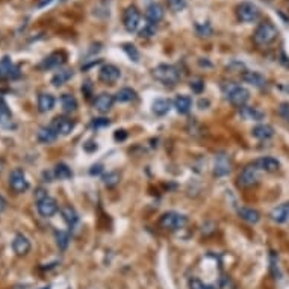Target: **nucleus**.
Segmentation results:
<instances>
[{"mask_svg":"<svg viewBox=\"0 0 289 289\" xmlns=\"http://www.w3.org/2000/svg\"><path fill=\"white\" fill-rule=\"evenodd\" d=\"M232 171V161H230L227 153H218L215 158V165H214V174L217 177H224Z\"/></svg>","mask_w":289,"mask_h":289,"instance_id":"nucleus-10","label":"nucleus"},{"mask_svg":"<svg viewBox=\"0 0 289 289\" xmlns=\"http://www.w3.org/2000/svg\"><path fill=\"white\" fill-rule=\"evenodd\" d=\"M253 136L257 138V139H270L274 136V127L270 126V124H257L256 127H253L251 130Z\"/></svg>","mask_w":289,"mask_h":289,"instance_id":"nucleus-22","label":"nucleus"},{"mask_svg":"<svg viewBox=\"0 0 289 289\" xmlns=\"http://www.w3.org/2000/svg\"><path fill=\"white\" fill-rule=\"evenodd\" d=\"M53 177L55 179H59V180H68V179L73 177V171H71V168L67 164L61 162V164H58L55 167V170H53Z\"/></svg>","mask_w":289,"mask_h":289,"instance_id":"nucleus-26","label":"nucleus"},{"mask_svg":"<svg viewBox=\"0 0 289 289\" xmlns=\"http://www.w3.org/2000/svg\"><path fill=\"white\" fill-rule=\"evenodd\" d=\"M0 77H8V79L20 77V68L11 61L9 56H3V59L0 61Z\"/></svg>","mask_w":289,"mask_h":289,"instance_id":"nucleus-13","label":"nucleus"},{"mask_svg":"<svg viewBox=\"0 0 289 289\" xmlns=\"http://www.w3.org/2000/svg\"><path fill=\"white\" fill-rule=\"evenodd\" d=\"M126 132L124 130H117V132H115V135H114V138L115 139H117V141H123V139H126Z\"/></svg>","mask_w":289,"mask_h":289,"instance_id":"nucleus-44","label":"nucleus"},{"mask_svg":"<svg viewBox=\"0 0 289 289\" xmlns=\"http://www.w3.org/2000/svg\"><path fill=\"white\" fill-rule=\"evenodd\" d=\"M279 112H280V115H282V117L289 123V103H282L280 105V108H279Z\"/></svg>","mask_w":289,"mask_h":289,"instance_id":"nucleus-42","label":"nucleus"},{"mask_svg":"<svg viewBox=\"0 0 289 289\" xmlns=\"http://www.w3.org/2000/svg\"><path fill=\"white\" fill-rule=\"evenodd\" d=\"M241 79L245 83H250V85L256 86V88H264V86L267 85L265 76H262L261 73H257V71H244L241 74Z\"/></svg>","mask_w":289,"mask_h":289,"instance_id":"nucleus-20","label":"nucleus"},{"mask_svg":"<svg viewBox=\"0 0 289 289\" xmlns=\"http://www.w3.org/2000/svg\"><path fill=\"white\" fill-rule=\"evenodd\" d=\"M121 77V71L118 67H115L114 64H105L100 71H99V79L103 82V83H115L118 79Z\"/></svg>","mask_w":289,"mask_h":289,"instance_id":"nucleus-12","label":"nucleus"},{"mask_svg":"<svg viewBox=\"0 0 289 289\" xmlns=\"http://www.w3.org/2000/svg\"><path fill=\"white\" fill-rule=\"evenodd\" d=\"M141 21V12L135 5H129L123 12V26L127 32H136Z\"/></svg>","mask_w":289,"mask_h":289,"instance_id":"nucleus-7","label":"nucleus"},{"mask_svg":"<svg viewBox=\"0 0 289 289\" xmlns=\"http://www.w3.org/2000/svg\"><path fill=\"white\" fill-rule=\"evenodd\" d=\"M188 224V217L174 211L165 212L161 220H159V226L165 230H170V232H176V230L183 229Z\"/></svg>","mask_w":289,"mask_h":289,"instance_id":"nucleus-4","label":"nucleus"},{"mask_svg":"<svg viewBox=\"0 0 289 289\" xmlns=\"http://www.w3.org/2000/svg\"><path fill=\"white\" fill-rule=\"evenodd\" d=\"M189 288H191V289H217V288L212 286V285H205L203 282H200L198 279H191Z\"/></svg>","mask_w":289,"mask_h":289,"instance_id":"nucleus-40","label":"nucleus"},{"mask_svg":"<svg viewBox=\"0 0 289 289\" xmlns=\"http://www.w3.org/2000/svg\"><path fill=\"white\" fill-rule=\"evenodd\" d=\"M270 218L274 223L283 224L289 221V201H285V203L276 206L271 212H270Z\"/></svg>","mask_w":289,"mask_h":289,"instance_id":"nucleus-16","label":"nucleus"},{"mask_svg":"<svg viewBox=\"0 0 289 289\" xmlns=\"http://www.w3.org/2000/svg\"><path fill=\"white\" fill-rule=\"evenodd\" d=\"M280 62H283L285 67H289V58H286V56L282 53V59H280Z\"/></svg>","mask_w":289,"mask_h":289,"instance_id":"nucleus-46","label":"nucleus"},{"mask_svg":"<svg viewBox=\"0 0 289 289\" xmlns=\"http://www.w3.org/2000/svg\"><path fill=\"white\" fill-rule=\"evenodd\" d=\"M203 88H205L203 80L195 79V80H192V82H191V90H192L194 93H201V91H203Z\"/></svg>","mask_w":289,"mask_h":289,"instance_id":"nucleus-41","label":"nucleus"},{"mask_svg":"<svg viewBox=\"0 0 289 289\" xmlns=\"http://www.w3.org/2000/svg\"><path fill=\"white\" fill-rule=\"evenodd\" d=\"M155 32H156V26H155V24L147 23V24H146V27H144L142 31L139 32V37H141V38H150V37H153V35H155Z\"/></svg>","mask_w":289,"mask_h":289,"instance_id":"nucleus-39","label":"nucleus"},{"mask_svg":"<svg viewBox=\"0 0 289 289\" xmlns=\"http://www.w3.org/2000/svg\"><path fill=\"white\" fill-rule=\"evenodd\" d=\"M55 236H56V245H58V248H59L61 251L67 250V247L70 244V235L67 232H64V230H56Z\"/></svg>","mask_w":289,"mask_h":289,"instance_id":"nucleus-33","label":"nucleus"},{"mask_svg":"<svg viewBox=\"0 0 289 289\" xmlns=\"http://www.w3.org/2000/svg\"><path fill=\"white\" fill-rule=\"evenodd\" d=\"M114 102H115V97H114V96H111V94H108V93H102V94H99V96L96 97V100H94V108H96L99 112L105 114V112H108V111L112 108Z\"/></svg>","mask_w":289,"mask_h":289,"instance_id":"nucleus-21","label":"nucleus"},{"mask_svg":"<svg viewBox=\"0 0 289 289\" xmlns=\"http://www.w3.org/2000/svg\"><path fill=\"white\" fill-rule=\"evenodd\" d=\"M167 2H168V6L174 12L183 11L188 5V0H167Z\"/></svg>","mask_w":289,"mask_h":289,"instance_id":"nucleus-37","label":"nucleus"},{"mask_svg":"<svg viewBox=\"0 0 289 289\" xmlns=\"http://www.w3.org/2000/svg\"><path fill=\"white\" fill-rule=\"evenodd\" d=\"M9 186L12 188V191L15 192H24L29 189V182L26 179V174L21 168H14L9 174Z\"/></svg>","mask_w":289,"mask_h":289,"instance_id":"nucleus-8","label":"nucleus"},{"mask_svg":"<svg viewBox=\"0 0 289 289\" xmlns=\"http://www.w3.org/2000/svg\"><path fill=\"white\" fill-rule=\"evenodd\" d=\"M152 74L162 85L173 86V85L179 83V80H180V71L174 65H171V64H161V65L155 67Z\"/></svg>","mask_w":289,"mask_h":289,"instance_id":"nucleus-2","label":"nucleus"},{"mask_svg":"<svg viewBox=\"0 0 289 289\" xmlns=\"http://www.w3.org/2000/svg\"><path fill=\"white\" fill-rule=\"evenodd\" d=\"M37 211L41 217L44 218H50L53 217L58 211H59V206H58V201L53 197H44L41 200L37 201Z\"/></svg>","mask_w":289,"mask_h":289,"instance_id":"nucleus-9","label":"nucleus"},{"mask_svg":"<svg viewBox=\"0 0 289 289\" xmlns=\"http://www.w3.org/2000/svg\"><path fill=\"white\" fill-rule=\"evenodd\" d=\"M71 77H73V70H59V71H56L55 76L52 77V83L55 86H61L65 82H68Z\"/></svg>","mask_w":289,"mask_h":289,"instance_id":"nucleus-29","label":"nucleus"},{"mask_svg":"<svg viewBox=\"0 0 289 289\" xmlns=\"http://www.w3.org/2000/svg\"><path fill=\"white\" fill-rule=\"evenodd\" d=\"M236 15L242 23H254L261 17V9L251 2H241L236 6Z\"/></svg>","mask_w":289,"mask_h":289,"instance_id":"nucleus-5","label":"nucleus"},{"mask_svg":"<svg viewBox=\"0 0 289 289\" xmlns=\"http://www.w3.org/2000/svg\"><path fill=\"white\" fill-rule=\"evenodd\" d=\"M111 124V121L108 120V118H96L94 121H93V127H96V129H99V127H106V126H109Z\"/></svg>","mask_w":289,"mask_h":289,"instance_id":"nucleus-43","label":"nucleus"},{"mask_svg":"<svg viewBox=\"0 0 289 289\" xmlns=\"http://www.w3.org/2000/svg\"><path fill=\"white\" fill-rule=\"evenodd\" d=\"M120 179H121V176H120L118 171H111V173H108V174H105L103 183L108 188H114V186H117L120 183Z\"/></svg>","mask_w":289,"mask_h":289,"instance_id":"nucleus-35","label":"nucleus"},{"mask_svg":"<svg viewBox=\"0 0 289 289\" xmlns=\"http://www.w3.org/2000/svg\"><path fill=\"white\" fill-rule=\"evenodd\" d=\"M239 115L244 120H248V121H261L265 118V112L259 108H253V106L239 108Z\"/></svg>","mask_w":289,"mask_h":289,"instance_id":"nucleus-18","label":"nucleus"},{"mask_svg":"<svg viewBox=\"0 0 289 289\" xmlns=\"http://www.w3.org/2000/svg\"><path fill=\"white\" fill-rule=\"evenodd\" d=\"M61 215H62L64 221H65L70 227H74L76 223H77V220H79L77 212H76L71 206H64V208H61Z\"/></svg>","mask_w":289,"mask_h":289,"instance_id":"nucleus-30","label":"nucleus"},{"mask_svg":"<svg viewBox=\"0 0 289 289\" xmlns=\"http://www.w3.org/2000/svg\"><path fill=\"white\" fill-rule=\"evenodd\" d=\"M174 108L179 114H188L192 108V100L188 96H177L174 99Z\"/></svg>","mask_w":289,"mask_h":289,"instance_id":"nucleus-28","label":"nucleus"},{"mask_svg":"<svg viewBox=\"0 0 289 289\" xmlns=\"http://www.w3.org/2000/svg\"><path fill=\"white\" fill-rule=\"evenodd\" d=\"M5 208H6V200L2 195H0V214L5 211Z\"/></svg>","mask_w":289,"mask_h":289,"instance_id":"nucleus-45","label":"nucleus"},{"mask_svg":"<svg viewBox=\"0 0 289 289\" xmlns=\"http://www.w3.org/2000/svg\"><path fill=\"white\" fill-rule=\"evenodd\" d=\"M282 90H283L285 93H288V94H289V83H285V85H282Z\"/></svg>","mask_w":289,"mask_h":289,"instance_id":"nucleus-47","label":"nucleus"},{"mask_svg":"<svg viewBox=\"0 0 289 289\" xmlns=\"http://www.w3.org/2000/svg\"><path fill=\"white\" fill-rule=\"evenodd\" d=\"M164 15H165L164 6H162L161 3H158V2L150 3V5L147 6V9H146V18H147V21H149L150 24H155V26H156V24L164 18Z\"/></svg>","mask_w":289,"mask_h":289,"instance_id":"nucleus-15","label":"nucleus"},{"mask_svg":"<svg viewBox=\"0 0 289 289\" xmlns=\"http://www.w3.org/2000/svg\"><path fill=\"white\" fill-rule=\"evenodd\" d=\"M31 241H29L24 235L18 233L15 235L14 241H12V250L17 256H26L29 251H31Z\"/></svg>","mask_w":289,"mask_h":289,"instance_id":"nucleus-17","label":"nucleus"},{"mask_svg":"<svg viewBox=\"0 0 289 289\" xmlns=\"http://www.w3.org/2000/svg\"><path fill=\"white\" fill-rule=\"evenodd\" d=\"M55 106V97L49 93H43L38 96V109L40 112H49Z\"/></svg>","mask_w":289,"mask_h":289,"instance_id":"nucleus-27","label":"nucleus"},{"mask_svg":"<svg viewBox=\"0 0 289 289\" xmlns=\"http://www.w3.org/2000/svg\"><path fill=\"white\" fill-rule=\"evenodd\" d=\"M279 37V29L271 23V21H264L261 23L253 34V43L257 47H267L273 44Z\"/></svg>","mask_w":289,"mask_h":289,"instance_id":"nucleus-1","label":"nucleus"},{"mask_svg":"<svg viewBox=\"0 0 289 289\" xmlns=\"http://www.w3.org/2000/svg\"><path fill=\"white\" fill-rule=\"evenodd\" d=\"M259 180H261V170H259L254 164L253 165H248L245 167L241 174L238 177V182L241 186L244 188H250V186H254L259 183Z\"/></svg>","mask_w":289,"mask_h":289,"instance_id":"nucleus-6","label":"nucleus"},{"mask_svg":"<svg viewBox=\"0 0 289 289\" xmlns=\"http://www.w3.org/2000/svg\"><path fill=\"white\" fill-rule=\"evenodd\" d=\"M135 99H136V93L132 88H121L117 93V96H115V100L120 102V103H127V102H132Z\"/></svg>","mask_w":289,"mask_h":289,"instance_id":"nucleus-32","label":"nucleus"},{"mask_svg":"<svg viewBox=\"0 0 289 289\" xmlns=\"http://www.w3.org/2000/svg\"><path fill=\"white\" fill-rule=\"evenodd\" d=\"M224 93H226L227 100L236 108L245 106V103L250 100V91L236 83H227L224 86Z\"/></svg>","mask_w":289,"mask_h":289,"instance_id":"nucleus-3","label":"nucleus"},{"mask_svg":"<svg viewBox=\"0 0 289 289\" xmlns=\"http://www.w3.org/2000/svg\"><path fill=\"white\" fill-rule=\"evenodd\" d=\"M254 165L261 171H265V173H276L280 168V162L276 158H271V156H265V158L257 159L254 162Z\"/></svg>","mask_w":289,"mask_h":289,"instance_id":"nucleus-19","label":"nucleus"},{"mask_svg":"<svg viewBox=\"0 0 289 289\" xmlns=\"http://www.w3.org/2000/svg\"><path fill=\"white\" fill-rule=\"evenodd\" d=\"M61 105H62V109L65 112H74L77 109V100L71 94H64L61 97Z\"/></svg>","mask_w":289,"mask_h":289,"instance_id":"nucleus-34","label":"nucleus"},{"mask_svg":"<svg viewBox=\"0 0 289 289\" xmlns=\"http://www.w3.org/2000/svg\"><path fill=\"white\" fill-rule=\"evenodd\" d=\"M218 289H236V283L232 277L229 276H223L220 279V283H218Z\"/></svg>","mask_w":289,"mask_h":289,"instance_id":"nucleus-36","label":"nucleus"},{"mask_svg":"<svg viewBox=\"0 0 289 289\" xmlns=\"http://www.w3.org/2000/svg\"><path fill=\"white\" fill-rule=\"evenodd\" d=\"M123 50L127 53V56L133 62H138L139 61V52L136 50V47L133 44H123Z\"/></svg>","mask_w":289,"mask_h":289,"instance_id":"nucleus-38","label":"nucleus"},{"mask_svg":"<svg viewBox=\"0 0 289 289\" xmlns=\"http://www.w3.org/2000/svg\"><path fill=\"white\" fill-rule=\"evenodd\" d=\"M11 123H12V114H11L6 102L0 97V126L11 127Z\"/></svg>","mask_w":289,"mask_h":289,"instance_id":"nucleus-25","label":"nucleus"},{"mask_svg":"<svg viewBox=\"0 0 289 289\" xmlns=\"http://www.w3.org/2000/svg\"><path fill=\"white\" fill-rule=\"evenodd\" d=\"M41 289H50V286H44V288H41Z\"/></svg>","mask_w":289,"mask_h":289,"instance_id":"nucleus-48","label":"nucleus"},{"mask_svg":"<svg viewBox=\"0 0 289 289\" xmlns=\"http://www.w3.org/2000/svg\"><path fill=\"white\" fill-rule=\"evenodd\" d=\"M170 109H171V102L167 99H158L153 103V114H156L158 117H162Z\"/></svg>","mask_w":289,"mask_h":289,"instance_id":"nucleus-31","label":"nucleus"},{"mask_svg":"<svg viewBox=\"0 0 289 289\" xmlns=\"http://www.w3.org/2000/svg\"><path fill=\"white\" fill-rule=\"evenodd\" d=\"M37 138H38V141L43 142V144H52L53 141H56L58 133L55 132V129H53L52 126H44V127H41V129L38 130Z\"/></svg>","mask_w":289,"mask_h":289,"instance_id":"nucleus-23","label":"nucleus"},{"mask_svg":"<svg viewBox=\"0 0 289 289\" xmlns=\"http://www.w3.org/2000/svg\"><path fill=\"white\" fill-rule=\"evenodd\" d=\"M50 126L55 129V132H56L58 135L67 136V135H70V133L73 132V129H74L76 123H74L71 118H68V117H64V115H59V117H56V118L52 121V124H50Z\"/></svg>","mask_w":289,"mask_h":289,"instance_id":"nucleus-11","label":"nucleus"},{"mask_svg":"<svg viewBox=\"0 0 289 289\" xmlns=\"http://www.w3.org/2000/svg\"><path fill=\"white\" fill-rule=\"evenodd\" d=\"M65 64V55L64 52H53L49 55L46 59L40 64V68L43 70H52V68H59Z\"/></svg>","mask_w":289,"mask_h":289,"instance_id":"nucleus-14","label":"nucleus"},{"mask_svg":"<svg viewBox=\"0 0 289 289\" xmlns=\"http://www.w3.org/2000/svg\"><path fill=\"white\" fill-rule=\"evenodd\" d=\"M238 215L241 220L250 223V224H256L261 220V214H259L256 209H251V208H239L238 209Z\"/></svg>","mask_w":289,"mask_h":289,"instance_id":"nucleus-24","label":"nucleus"}]
</instances>
